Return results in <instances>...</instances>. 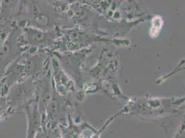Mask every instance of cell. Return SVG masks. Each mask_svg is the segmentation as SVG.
<instances>
[{
  "mask_svg": "<svg viewBox=\"0 0 185 138\" xmlns=\"http://www.w3.org/2000/svg\"><path fill=\"white\" fill-rule=\"evenodd\" d=\"M162 26V19L159 16H155L152 21V27L150 35L152 38L157 37Z\"/></svg>",
  "mask_w": 185,
  "mask_h": 138,
  "instance_id": "1",
  "label": "cell"
}]
</instances>
